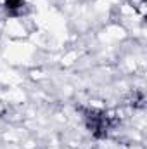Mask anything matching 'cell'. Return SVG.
I'll return each instance as SVG.
<instances>
[{
    "mask_svg": "<svg viewBox=\"0 0 147 149\" xmlns=\"http://www.w3.org/2000/svg\"><path fill=\"white\" fill-rule=\"evenodd\" d=\"M87 125L90 128V132L97 137V139H102L107 135V130H109V116L104 114L101 111H87Z\"/></svg>",
    "mask_w": 147,
    "mask_h": 149,
    "instance_id": "1",
    "label": "cell"
},
{
    "mask_svg": "<svg viewBox=\"0 0 147 149\" xmlns=\"http://www.w3.org/2000/svg\"><path fill=\"white\" fill-rule=\"evenodd\" d=\"M24 5V0H5V9L7 10H16Z\"/></svg>",
    "mask_w": 147,
    "mask_h": 149,
    "instance_id": "2",
    "label": "cell"
}]
</instances>
